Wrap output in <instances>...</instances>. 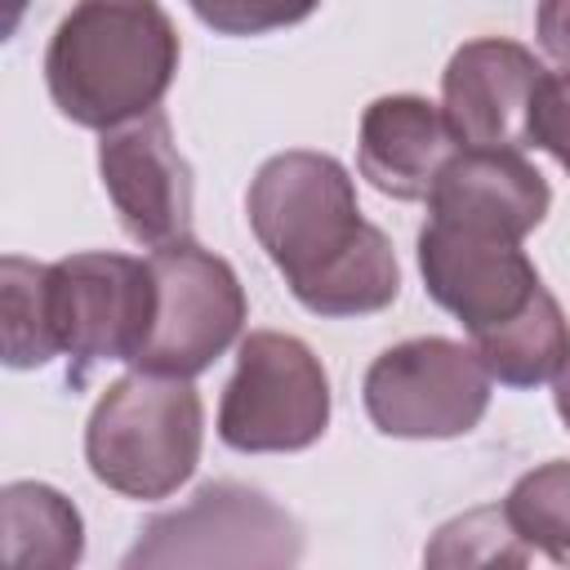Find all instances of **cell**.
<instances>
[{
	"label": "cell",
	"mask_w": 570,
	"mask_h": 570,
	"mask_svg": "<svg viewBox=\"0 0 570 570\" xmlns=\"http://www.w3.org/2000/svg\"><path fill=\"white\" fill-rule=\"evenodd\" d=\"M249 227L312 316H370L396 303L401 267L383 227L361 218L352 174L325 151L267 156L245 196Z\"/></svg>",
	"instance_id": "cell-1"
},
{
	"label": "cell",
	"mask_w": 570,
	"mask_h": 570,
	"mask_svg": "<svg viewBox=\"0 0 570 570\" xmlns=\"http://www.w3.org/2000/svg\"><path fill=\"white\" fill-rule=\"evenodd\" d=\"M178 58V31L156 0H76L49 36L45 85L71 125L116 129L160 107Z\"/></svg>",
	"instance_id": "cell-2"
},
{
	"label": "cell",
	"mask_w": 570,
	"mask_h": 570,
	"mask_svg": "<svg viewBox=\"0 0 570 570\" xmlns=\"http://www.w3.org/2000/svg\"><path fill=\"white\" fill-rule=\"evenodd\" d=\"M205 405L191 379L129 370L107 383L85 423L89 472L138 503L169 499L200 463Z\"/></svg>",
	"instance_id": "cell-3"
},
{
	"label": "cell",
	"mask_w": 570,
	"mask_h": 570,
	"mask_svg": "<svg viewBox=\"0 0 570 570\" xmlns=\"http://www.w3.org/2000/svg\"><path fill=\"white\" fill-rule=\"evenodd\" d=\"M330 428V374L321 356L281 330H249L218 401V436L240 454H294Z\"/></svg>",
	"instance_id": "cell-4"
},
{
	"label": "cell",
	"mask_w": 570,
	"mask_h": 570,
	"mask_svg": "<svg viewBox=\"0 0 570 570\" xmlns=\"http://www.w3.org/2000/svg\"><path fill=\"white\" fill-rule=\"evenodd\" d=\"M156 316L151 263L129 254H71L45 263V330L53 356L76 361V379L98 361H138Z\"/></svg>",
	"instance_id": "cell-5"
},
{
	"label": "cell",
	"mask_w": 570,
	"mask_h": 570,
	"mask_svg": "<svg viewBox=\"0 0 570 570\" xmlns=\"http://www.w3.org/2000/svg\"><path fill=\"white\" fill-rule=\"evenodd\" d=\"M370 423L401 441H445L472 432L490 410V370L476 347L441 334L383 347L361 383Z\"/></svg>",
	"instance_id": "cell-6"
},
{
	"label": "cell",
	"mask_w": 570,
	"mask_h": 570,
	"mask_svg": "<svg viewBox=\"0 0 570 570\" xmlns=\"http://www.w3.org/2000/svg\"><path fill=\"white\" fill-rule=\"evenodd\" d=\"M303 557L298 521L263 490L240 481H209L183 508L142 525L125 552L138 566H294Z\"/></svg>",
	"instance_id": "cell-7"
},
{
	"label": "cell",
	"mask_w": 570,
	"mask_h": 570,
	"mask_svg": "<svg viewBox=\"0 0 570 570\" xmlns=\"http://www.w3.org/2000/svg\"><path fill=\"white\" fill-rule=\"evenodd\" d=\"M147 263L156 276V316L134 370L196 379L240 338L249 312L240 276L191 236L151 249Z\"/></svg>",
	"instance_id": "cell-8"
},
{
	"label": "cell",
	"mask_w": 570,
	"mask_h": 570,
	"mask_svg": "<svg viewBox=\"0 0 570 570\" xmlns=\"http://www.w3.org/2000/svg\"><path fill=\"white\" fill-rule=\"evenodd\" d=\"M419 272L432 303L454 312L463 330L476 338L517 321L548 285L525 258L521 240L432 218L419 232Z\"/></svg>",
	"instance_id": "cell-9"
},
{
	"label": "cell",
	"mask_w": 570,
	"mask_h": 570,
	"mask_svg": "<svg viewBox=\"0 0 570 570\" xmlns=\"http://www.w3.org/2000/svg\"><path fill=\"white\" fill-rule=\"evenodd\" d=\"M98 174L129 240L160 249L191 236V165L178 156L169 116L160 107L102 129Z\"/></svg>",
	"instance_id": "cell-10"
},
{
	"label": "cell",
	"mask_w": 570,
	"mask_h": 570,
	"mask_svg": "<svg viewBox=\"0 0 570 570\" xmlns=\"http://www.w3.org/2000/svg\"><path fill=\"white\" fill-rule=\"evenodd\" d=\"M543 62L503 36L454 49L441 71V111L463 147H530V107Z\"/></svg>",
	"instance_id": "cell-11"
},
{
	"label": "cell",
	"mask_w": 570,
	"mask_h": 570,
	"mask_svg": "<svg viewBox=\"0 0 570 570\" xmlns=\"http://www.w3.org/2000/svg\"><path fill=\"white\" fill-rule=\"evenodd\" d=\"M552 205L548 178L512 147H459L441 169L428 214L525 240Z\"/></svg>",
	"instance_id": "cell-12"
},
{
	"label": "cell",
	"mask_w": 570,
	"mask_h": 570,
	"mask_svg": "<svg viewBox=\"0 0 570 570\" xmlns=\"http://www.w3.org/2000/svg\"><path fill=\"white\" fill-rule=\"evenodd\" d=\"M459 147L463 142L436 102L419 94H383L361 116L356 165L374 191L392 200H428Z\"/></svg>",
	"instance_id": "cell-13"
},
{
	"label": "cell",
	"mask_w": 570,
	"mask_h": 570,
	"mask_svg": "<svg viewBox=\"0 0 570 570\" xmlns=\"http://www.w3.org/2000/svg\"><path fill=\"white\" fill-rule=\"evenodd\" d=\"M4 508V561L18 570H67L85 557V521L67 494L45 481H9Z\"/></svg>",
	"instance_id": "cell-14"
},
{
	"label": "cell",
	"mask_w": 570,
	"mask_h": 570,
	"mask_svg": "<svg viewBox=\"0 0 570 570\" xmlns=\"http://www.w3.org/2000/svg\"><path fill=\"white\" fill-rule=\"evenodd\" d=\"M472 347L485 361L490 379H499L508 387H539L570 356V321H566L561 303L552 298V289H543L517 321L476 338Z\"/></svg>",
	"instance_id": "cell-15"
},
{
	"label": "cell",
	"mask_w": 570,
	"mask_h": 570,
	"mask_svg": "<svg viewBox=\"0 0 570 570\" xmlns=\"http://www.w3.org/2000/svg\"><path fill=\"white\" fill-rule=\"evenodd\" d=\"M503 517L512 534L548 561H570V459H548L517 476V485L503 499Z\"/></svg>",
	"instance_id": "cell-16"
},
{
	"label": "cell",
	"mask_w": 570,
	"mask_h": 570,
	"mask_svg": "<svg viewBox=\"0 0 570 570\" xmlns=\"http://www.w3.org/2000/svg\"><path fill=\"white\" fill-rule=\"evenodd\" d=\"M4 289V365L36 370L53 361V343L45 330V263L9 254L0 263Z\"/></svg>",
	"instance_id": "cell-17"
},
{
	"label": "cell",
	"mask_w": 570,
	"mask_h": 570,
	"mask_svg": "<svg viewBox=\"0 0 570 570\" xmlns=\"http://www.w3.org/2000/svg\"><path fill=\"white\" fill-rule=\"evenodd\" d=\"M428 561H445V566H468V561H530V548L512 534L503 508H476L450 525L436 530V543L423 552Z\"/></svg>",
	"instance_id": "cell-18"
},
{
	"label": "cell",
	"mask_w": 570,
	"mask_h": 570,
	"mask_svg": "<svg viewBox=\"0 0 570 570\" xmlns=\"http://www.w3.org/2000/svg\"><path fill=\"white\" fill-rule=\"evenodd\" d=\"M187 4L218 36H267L321 9V0H187Z\"/></svg>",
	"instance_id": "cell-19"
},
{
	"label": "cell",
	"mask_w": 570,
	"mask_h": 570,
	"mask_svg": "<svg viewBox=\"0 0 570 570\" xmlns=\"http://www.w3.org/2000/svg\"><path fill=\"white\" fill-rule=\"evenodd\" d=\"M530 147H543L570 174V71H543L530 107Z\"/></svg>",
	"instance_id": "cell-20"
},
{
	"label": "cell",
	"mask_w": 570,
	"mask_h": 570,
	"mask_svg": "<svg viewBox=\"0 0 570 570\" xmlns=\"http://www.w3.org/2000/svg\"><path fill=\"white\" fill-rule=\"evenodd\" d=\"M534 31L548 58H557L570 71V0H539L534 9Z\"/></svg>",
	"instance_id": "cell-21"
},
{
	"label": "cell",
	"mask_w": 570,
	"mask_h": 570,
	"mask_svg": "<svg viewBox=\"0 0 570 570\" xmlns=\"http://www.w3.org/2000/svg\"><path fill=\"white\" fill-rule=\"evenodd\" d=\"M552 401H557V414H561V423H566V432H570V356H566L561 370L552 374Z\"/></svg>",
	"instance_id": "cell-22"
}]
</instances>
